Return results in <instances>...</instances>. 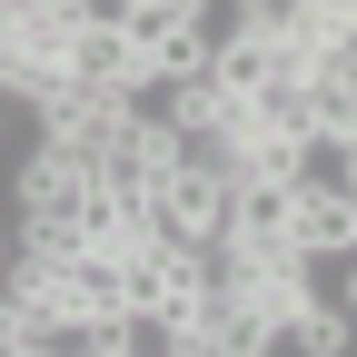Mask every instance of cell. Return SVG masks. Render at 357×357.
I'll return each mask as SVG.
<instances>
[{
	"label": "cell",
	"mask_w": 357,
	"mask_h": 357,
	"mask_svg": "<svg viewBox=\"0 0 357 357\" xmlns=\"http://www.w3.org/2000/svg\"><path fill=\"white\" fill-rule=\"evenodd\" d=\"M89 199H100V178H89V159H79V149H60V139H40V149L20 159V178H10L20 229H70Z\"/></svg>",
	"instance_id": "obj_1"
},
{
	"label": "cell",
	"mask_w": 357,
	"mask_h": 357,
	"mask_svg": "<svg viewBox=\"0 0 357 357\" xmlns=\"http://www.w3.org/2000/svg\"><path fill=\"white\" fill-rule=\"evenodd\" d=\"M60 70H70L79 89H100V100H129V89H149V60L129 50V30H119L109 10H89V20L70 30V50H60Z\"/></svg>",
	"instance_id": "obj_2"
},
{
	"label": "cell",
	"mask_w": 357,
	"mask_h": 357,
	"mask_svg": "<svg viewBox=\"0 0 357 357\" xmlns=\"http://www.w3.org/2000/svg\"><path fill=\"white\" fill-rule=\"evenodd\" d=\"M278 50H298L307 70H328V60H357V0H278Z\"/></svg>",
	"instance_id": "obj_3"
},
{
	"label": "cell",
	"mask_w": 357,
	"mask_h": 357,
	"mask_svg": "<svg viewBox=\"0 0 357 357\" xmlns=\"http://www.w3.org/2000/svg\"><path fill=\"white\" fill-rule=\"evenodd\" d=\"M119 307H129V288H119V258H100V248H70V258L50 268V318L109 328Z\"/></svg>",
	"instance_id": "obj_4"
},
{
	"label": "cell",
	"mask_w": 357,
	"mask_h": 357,
	"mask_svg": "<svg viewBox=\"0 0 357 357\" xmlns=\"http://www.w3.org/2000/svg\"><path fill=\"white\" fill-rule=\"evenodd\" d=\"M288 238H298L307 258H347V248H357V189H298Z\"/></svg>",
	"instance_id": "obj_5"
},
{
	"label": "cell",
	"mask_w": 357,
	"mask_h": 357,
	"mask_svg": "<svg viewBox=\"0 0 357 357\" xmlns=\"http://www.w3.org/2000/svg\"><path fill=\"white\" fill-rule=\"evenodd\" d=\"M307 139H357V60L307 70Z\"/></svg>",
	"instance_id": "obj_6"
},
{
	"label": "cell",
	"mask_w": 357,
	"mask_h": 357,
	"mask_svg": "<svg viewBox=\"0 0 357 357\" xmlns=\"http://www.w3.org/2000/svg\"><path fill=\"white\" fill-rule=\"evenodd\" d=\"M278 347H298V357H347V298H307L298 318L278 328Z\"/></svg>",
	"instance_id": "obj_7"
},
{
	"label": "cell",
	"mask_w": 357,
	"mask_h": 357,
	"mask_svg": "<svg viewBox=\"0 0 357 357\" xmlns=\"http://www.w3.org/2000/svg\"><path fill=\"white\" fill-rule=\"evenodd\" d=\"M208 30H218V40H268V30H278V0H218Z\"/></svg>",
	"instance_id": "obj_8"
},
{
	"label": "cell",
	"mask_w": 357,
	"mask_h": 357,
	"mask_svg": "<svg viewBox=\"0 0 357 357\" xmlns=\"http://www.w3.org/2000/svg\"><path fill=\"white\" fill-rule=\"evenodd\" d=\"M0 357H20V318H10V307H0Z\"/></svg>",
	"instance_id": "obj_9"
},
{
	"label": "cell",
	"mask_w": 357,
	"mask_h": 357,
	"mask_svg": "<svg viewBox=\"0 0 357 357\" xmlns=\"http://www.w3.org/2000/svg\"><path fill=\"white\" fill-rule=\"evenodd\" d=\"M0 258H10V229H0Z\"/></svg>",
	"instance_id": "obj_10"
},
{
	"label": "cell",
	"mask_w": 357,
	"mask_h": 357,
	"mask_svg": "<svg viewBox=\"0 0 357 357\" xmlns=\"http://www.w3.org/2000/svg\"><path fill=\"white\" fill-rule=\"evenodd\" d=\"M0 109H10V100H0Z\"/></svg>",
	"instance_id": "obj_11"
}]
</instances>
